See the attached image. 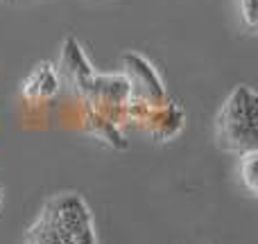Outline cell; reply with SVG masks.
Returning <instances> with one entry per match:
<instances>
[{"label": "cell", "mask_w": 258, "mask_h": 244, "mask_svg": "<svg viewBox=\"0 0 258 244\" xmlns=\"http://www.w3.org/2000/svg\"><path fill=\"white\" fill-rule=\"evenodd\" d=\"M238 177H240V186L247 190L249 197H256L258 192V149L245 151L238 156Z\"/></svg>", "instance_id": "cell-5"}, {"label": "cell", "mask_w": 258, "mask_h": 244, "mask_svg": "<svg viewBox=\"0 0 258 244\" xmlns=\"http://www.w3.org/2000/svg\"><path fill=\"white\" fill-rule=\"evenodd\" d=\"M61 91V77L54 63L50 61H39L25 77L21 79V98L30 104L39 102H50L54 100Z\"/></svg>", "instance_id": "cell-4"}, {"label": "cell", "mask_w": 258, "mask_h": 244, "mask_svg": "<svg viewBox=\"0 0 258 244\" xmlns=\"http://www.w3.org/2000/svg\"><path fill=\"white\" fill-rule=\"evenodd\" d=\"M34 222L59 244H98L91 208L77 192H57L48 197Z\"/></svg>", "instance_id": "cell-3"}, {"label": "cell", "mask_w": 258, "mask_h": 244, "mask_svg": "<svg viewBox=\"0 0 258 244\" xmlns=\"http://www.w3.org/2000/svg\"><path fill=\"white\" fill-rule=\"evenodd\" d=\"M0 206H3V190H0Z\"/></svg>", "instance_id": "cell-7"}, {"label": "cell", "mask_w": 258, "mask_h": 244, "mask_svg": "<svg viewBox=\"0 0 258 244\" xmlns=\"http://www.w3.org/2000/svg\"><path fill=\"white\" fill-rule=\"evenodd\" d=\"M215 145L227 154L258 149V95L251 86H233L213 118Z\"/></svg>", "instance_id": "cell-2"}, {"label": "cell", "mask_w": 258, "mask_h": 244, "mask_svg": "<svg viewBox=\"0 0 258 244\" xmlns=\"http://www.w3.org/2000/svg\"><path fill=\"white\" fill-rule=\"evenodd\" d=\"M236 7H238V16H240V23L245 25V30L254 34L256 25H258L256 0H236Z\"/></svg>", "instance_id": "cell-6"}, {"label": "cell", "mask_w": 258, "mask_h": 244, "mask_svg": "<svg viewBox=\"0 0 258 244\" xmlns=\"http://www.w3.org/2000/svg\"><path fill=\"white\" fill-rule=\"evenodd\" d=\"M59 77L84 102L86 127L111 147H125L129 82L125 75H107L91 66L80 41L68 36L61 48Z\"/></svg>", "instance_id": "cell-1"}]
</instances>
